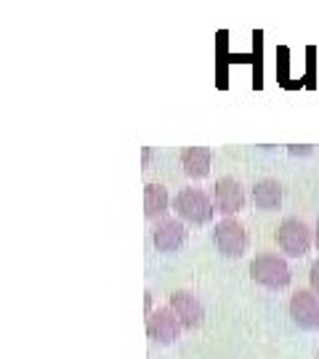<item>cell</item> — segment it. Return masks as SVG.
<instances>
[{
  "instance_id": "8",
  "label": "cell",
  "mask_w": 319,
  "mask_h": 359,
  "mask_svg": "<svg viewBox=\"0 0 319 359\" xmlns=\"http://www.w3.org/2000/svg\"><path fill=\"white\" fill-rule=\"evenodd\" d=\"M290 317L301 330H317L319 327V295L314 290H298L290 298Z\"/></svg>"
},
{
  "instance_id": "7",
  "label": "cell",
  "mask_w": 319,
  "mask_h": 359,
  "mask_svg": "<svg viewBox=\"0 0 319 359\" xmlns=\"http://www.w3.org/2000/svg\"><path fill=\"white\" fill-rule=\"evenodd\" d=\"M181 327L179 320L173 317V311L170 309H157L152 311L149 317H147V335L152 338L154 344H163V346H170V344H176L181 338Z\"/></svg>"
},
{
  "instance_id": "12",
  "label": "cell",
  "mask_w": 319,
  "mask_h": 359,
  "mask_svg": "<svg viewBox=\"0 0 319 359\" xmlns=\"http://www.w3.org/2000/svg\"><path fill=\"white\" fill-rule=\"evenodd\" d=\"M282 197H285V189L274 179H261L253 187V205L258 210H277L282 205Z\"/></svg>"
},
{
  "instance_id": "15",
  "label": "cell",
  "mask_w": 319,
  "mask_h": 359,
  "mask_svg": "<svg viewBox=\"0 0 319 359\" xmlns=\"http://www.w3.org/2000/svg\"><path fill=\"white\" fill-rule=\"evenodd\" d=\"M144 311H147V317L152 314V293H149V290L144 293Z\"/></svg>"
},
{
  "instance_id": "10",
  "label": "cell",
  "mask_w": 319,
  "mask_h": 359,
  "mask_svg": "<svg viewBox=\"0 0 319 359\" xmlns=\"http://www.w3.org/2000/svg\"><path fill=\"white\" fill-rule=\"evenodd\" d=\"M213 165V149L210 147H186L181 152V168L189 179H205Z\"/></svg>"
},
{
  "instance_id": "3",
  "label": "cell",
  "mask_w": 319,
  "mask_h": 359,
  "mask_svg": "<svg viewBox=\"0 0 319 359\" xmlns=\"http://www.w3.org/2000/svg\"><path fill=\"white\" fill-rule=\"evenodd\" d=\"M277 245L285 256L290 258H304L314 245V231L308 229L304 218H285L277 229Z\"/></svg>"
},
{
  "instance_id": "4",
  "label": "cell",
  "mask_w": 319,
  "mask_h": 359,
  "mask_svg": "<svg viewBox=\"0 0 319 359\" xmlns=\"http://www.w3.org/2000/svg\"><path fill=\"white\" fill-rule=\"evenodd\" d=\"M213 243H216L218 253L226 258H243L247 250V231L234 216L221 218L213 226Z\"/></svg>"
},
{
  "instance_id": "9",
  "label": "cell",
  "mask_w": 319,
  "mask_h": 359,
  "mask_svg": "<svg viewBox=\"0 0 319 359\" xmlns=\"http://www.w3.org/2000/svg\"><path fill=\"white\" fill-rule=\"evenodd\" d=\"M152 243L160 253H176L181 245L186 243V226L181 218H160L152 231Z\"/></svg>"
},
{
  "instance_id": "6",
  "label": "cell",
  "mask_w": 319,
  "mask_h": 359,
  "mask_svg": "<svg viewBox=\"0 0 319 359\" xmlns=\"http://www.w3.org/2000/svg\"><path fill=\"white\" fill-rule=\"evenodd\" d=\"M168 309L173 311V317L179 320L184 330H194L205 320V309L200 304V298L189 293V290H176V293L170 295V301H168Z\"/></svg>"
},
{
  "instance_id": "5",
  "label": "cell",
  "mask_w": 319,
  "mask_h": 359,
  "mask_svg": "<svg viewBox=\"0 0 319 359\" xmlns=\"http://www.w3.org/2000/svg\"><path fill=\"white\" fill-rule=\"evenodd\" d=\"M213 208L216 213H221L224 218L237 216L245 208V189L243 184L234 179V176H221V179L213 184Z\"/></svg>"
},
{
  "instance_id": "14",
  "label": "cell",
  "mask_w": 319,
  "mask_h": 359,
  "mask_svg": "<svg viewBox=\"0 0 319 359\" xmlns=\"http://www.w3.org/2000/svg\"><path fill=\"white\" fill-rule=\"evenodd\" d=\"M290 154L293 157H308V154H314V147H290Z\"/></svg>"
},
{
  "instance_id": "18",
  "label": "cell",
  "mask_w": 319,
  "mask_h": 359,
  "mask_svg": "<svg viewBox=\"0 0 319 359\" xmlns=\"http://www.w3.org/2000/svg\"><path fill=\"white\" fill-rule=\"evenodd\" d=\"M314 359H319V351H317V357H314Z\"/></svg>"
},
{
  "instance_id": "2",
  "label": "cell",
  "mask_w": 319,
  "mask_h": 359,
  "mask_svg": "<svg viewBox=\"0 0 319 359\" xmlns=\"http://www.w3.org/2000/svg\"><path fill=\"white\" fill-rule=\"evenodd\" d=\"M250 277H253V283L269 287V290H285L293 280L287 261L277 253H258L250 261Z\"/></svg>"
},
{
  "instance_id": "13",
  "label": "cell",
  "mask_w": 319,
  "mask_h": 359,
  "mask_svg": "<svg viewBox=\"0 0 319 359\" xmlns=\"http://www.w3.org/2000/svg\"><path fill=\"white\" fill-rule=\"evenodd\" d=\"M308 283H311V290L319 295V258L311 264V269H308Z\"/></svg>"
},
{
  "instance_id": "16",
  "label": "cell",
  "mask_w": 319,
  "mask_h": 359,
  "mask_svg": "<svg viewBox=\"0 0 319 359\" xmlns=\"http://www.w3.org/2000/svg\"><path fill=\"white\" fill-rule=\"evenodd\" d=\"M152 149L149 147H144V152H141V165H149V160H152Z\"/></svg>"
},
{
  "instance_id": "11",
  "label": "cell",
  "mask_w": 319,
  "mask_h": 359,
  "mask_svg": "<svg viewBox=\"0 0 319 359\" xmlns=\"http://www.w3.org/2000/svg\"><path fill=\"white\" fill-rule=\"evenodd\" d=\"M170 208V194L163 184H147L144 187V218L147 221H160L165 218Z\"/></svg>"
},
{
  "instance_id": "1",
  "label": "cell",
  "mask_w": 319,
  "mask_h": 359,
  "mask_svg": "<svg viewBox=\"0 0 319 359\" xmlns=\"http://www.w3.org/2000/svg\"><path fill=\"white\" fill-rule=\"evenodd\" d=\"M173 210H176V216L184 224H191V226L210 224L213 213H216L210 194L200 189V187H184V189H179V194L173 197Z\"/></svg>"
},
{
  "instance_id": "17",
  "label": "cell",
  "mask_w": 319,
  "mask_h": 359,
  "mask_svg": "<svg viewBox=\"0 0 319 359\" xmlns=\"http://www.w3.org/2000/svg\"><path fill=\"white\" fill-rule=\"evenodd\" d=\"M314 245H317V250H319V221H317V229H314Z\"/></svg>"
}]
</instances>
